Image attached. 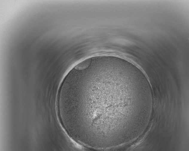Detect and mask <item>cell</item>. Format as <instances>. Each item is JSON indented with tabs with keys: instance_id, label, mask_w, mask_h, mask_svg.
I'll return each mask as SVG.
<instances>
[{
	"instance_id": "6da1fadb",
	"label": "cell",
	"mask_w": 189,
	"mask_h": 151,
	"mask_svg": "<svg viewBox=\"0 0 189 151\" xmlns=\"http://www.w3.org/2000/svg\"><path fill=\"white\" fill-rule=\"evenodd\" d=\"M121 85L109 81H90L81 92L77 124L91 148H113L125 141L126 127L134 114L129 108Z\"/></svg>"
}]
</instances>
